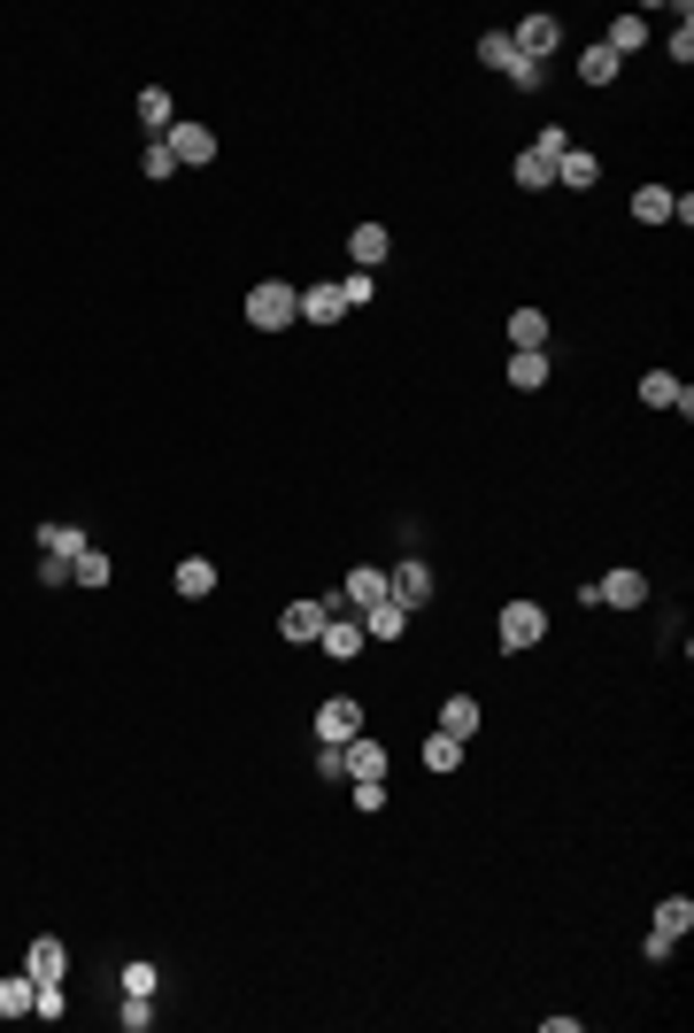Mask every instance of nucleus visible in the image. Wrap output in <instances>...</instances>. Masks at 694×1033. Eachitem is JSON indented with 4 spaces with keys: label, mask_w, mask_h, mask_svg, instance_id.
Segmentation results:
<instances>
[{
    "label": "nucleus",
    "mask_w": 694,
    "mask_h": 1033,
    "mask_svg": "<svg viewBox=\"0 0 694 1033\" xmlns=\"http://www.w3.org/2000/svg\"><path fill=\"white\" fill-rule=\"evenodd\" d=\"M355 810L378 818V810H386V779H355Z\"/></svg>",
    "instance_id": "34"
},
{
    "label": "nucleus",
    "mask_w": 694,
    "mask_h": 1033,
    "mask_svg": "<svg viewBox=\"0 0 694 1033\" xmlns=\"http://www.w3.org/2000/svg\"><path fill=\"white\" fill-rule=\"evenodd\" d=\"M31 1003H39V980L31 972H8L0 980V1019H31Z\"/></svg>",
    "instance_id": "17"
},
{
    "label": "nucleus",
    "mask_w": 694,
    "mask_h": 1033,
    "mask_svg": "<svg viewBox=\"0 0 694 1033\" xmlns=\"http://www.w3.org/2000/svg\"><path fill=\"white\" fill-rule=\"evenodd\" d=\"M440 733L471 740V733H479V702H471V694H448V702H440Z\"/></svg>",
    "instance_id": "22"
},
{
    "label": "nucleus",
    "mask_w": 694,
    "mask_h": 1033,
    "mask_svg": "<svg viewBox=\"0 0 694 1033\" xmlns=\"http://www.w3.org/2000/svg\"><path fill=\"white\" fill-rule=\"evenodd\" d=\"M641 401H649V409H680V417L694 409V393L672 378V370H649V378H641Z\"/></svg>",
    "instance_id": "13"
},
{
    "label": "nucleus",
    "mask_w": 694,
    "mask_h": 1033,
    "mask_svg": "<svg viewBox=\"0 0 694 1033\" xmlns=\"http://www.w3.org/2000/svg\"><path fill=\"white\" fill-rule=\"evenodd\" d=\"M555 177H563V185H571V193H586V185H594V177H602V163H594V155H586V147H563V155H555Z\"/></svg>",
    "instance_id": "20"
},
{
    "label": "nucleus",
    "mask_w": 694,
    "mask_h": 1033,
    "mask_svg": "<svg viewBox=\"0 0 694 1033\" xmlns=\"http://www.w3.org/2000/svg\"><path fill=\"white\" fill-rule=\"evenodd\" d=\"M23 972H31L39 988H62V972H70V949H62L54 933H39V941L23 949Z\"/></svg>",
    "instance_id": "9"
},
{
    "label": "nucleus",
    "mask_w": 694,
    "mask_h": 1033,
    "mask_svg": "<svg viewBox=\"0 0 694 1033\" xmlns=\"http://www.w3.org/2000/svg\"><path fill=\"white\" fill-rule=\"evenodd\" d=\"M317 648H325L333 664H355V656H363V625H347V617H325V633H317Z\"/></svg>",
    "instance_id": "14"
},
{
    "label": "nucleus",
    "mask_w": 694,
    "mask_h": 1033,
    "mask_svg": "<svg viewBox=\"0 0 694 1033\" xmlns=\"http://www.w3.org/2000/svg\"><path fill=\"white\" fill-rule=\"evenodd\" d=\"M494 633H502V648H510V656H524V648H532V641L548 633V610H540V602H510Z\"/></svg>",
    "instance_id": "3"
},
{
    "label": "nucleus",
    "mask_w": 694,
    "mask_h": 1033,
    "mask_svg": "<svg viewBox=\"0 0 694 1033\" xmlns=\"http://www.w3.org/2000/svg\"><path fill=\"white\" fill-rule=\"evenodd\" d=\"M163 147H171V155L185 163V171L216 163V132H208V124H171V132H163Z\"/></svg>",
    "instance_id": "6"
},
{
    "label": "nucleus",
    "mask_w": 694,
    "mask_h": 1033,
    "mask_svg": "<svg viewBox=\"0 0 694 1033\" xmlns=\"http://www.w3.org/2000/svg\"><path fill=\"white\" fill-rule=\"evenodd\" d=\"M479 62H487V70H502L510 85H524V93L540 85V62H524L518 47H510V31H487V39H479Z\"/></svg>",
    "instance_id": "2"
},
{
    "label": "nucleus",
    "mask_w": 694,
    "mask_h": 1033,
    "mask_svg": "<svg viewBox=\"0 0 694 1033\" xmlns=\"http://www.w3.org/2000/svg\"><path fill=\"white\" fill-rule=\"evenodd\" d=\"M340 779H386V740H378V733L340 740Z\"/></svg>",
    "instance_id": "5"
},
{
    "label": "nucleus",
    "mask_w": 694,
    "mask_h": 1033,
    "mask_svg": "<svg viewBox=\"0 0 694 1033\" xmlns=\"http://www.w3.org/2000/svg\"><path fill=\"white\" fill-rule=\"evenodd\" d=\"M401 633H409V610H401V602L363 610V641H401Z\"/></svg>",
    "instance_id": "16"
},
{
    "label": "nucleus",
    "mask_w": 694,
    "mask_h": 1033,
    "mask_svg": "<svg viewBox=\"0 0 694 1033\" xmlns=\"http://www.w3.org/2000/svg\"><path fill=\"white\" fill-rule=\"evenodd\" d=\"M347 255H355V270H378V263L394 255V239H386V224H355V232H347Z\"/></svg>",
    "instance_id": "12"
},
{
    "label": "nucleus",
    "mask_w": 694,
    "mask_h": 1033,
    "mask_svg": "<svg viewBox=\"0 0 694 1033\" xmlns=\"http://www.w3.org/2000/svg\"><path fill=\"white\" fill-rule=\"evenodd\" d=\"M633 216H641V224H672V216H680V193H672V185H641V193H633Z\"/></svg>",
    "instance_id": "15"
},
{
    "label": "nucleus",
    "mask_w": 694,
    "mask_h": 1033,
    "mask_svg": "<svg viewBox=\"0 0 694 1033\" xmlns=\"http://www.w3.org/2000/svg\"><path fill=\"white\" fill-rule=\"evenodd\" d=\"M355 733H363V702H355V694H333V702L317 709V740L340 748V740H355Z\"/></svg>",
    "instance_id": "7"
},
{
    "label": "nucleus",
    "mask_w": 694,
    "mask_h": 1033,
    "mask_svg": "<svg viewBox=\"0 0 694 1033\" xmlns=\"http://www.w3.org/2000/svg\"><path fill=\"white\" fill-rule=\"evenodd\" d=\"M78 548H93V540H85V532H78L70 516H62V524H39V555H62V563H70Z\"/></svg>",
    "instance_id": "21"
},
{
    "label": "nucleus",
    "mask_w": 694,
    "mask_h": 1033,
    "mask_svg": "<svg viewBox=\"0 0 694 1033\" xmlns=\"http://www.w3.org/2000/svg\"><path fill=\"white\" fill-rule=\"evenodd\" d=\"M340 602H355V610H378V602H386V571H370V563H363V571H347Z\"/></svg>",
    "instance_id": "19"
},
{
    "label": "nucleus",
    "mask_w": 694,
    "mask_h": 1033,
    "mask_svg": "<svg viewBox=\"0 0 694 1033\" xmlns=\"http://www.w3.org/2000/svg\"><path fill=\"white\" fill-rule=\"evenodd\" d=\"M140 171H147V177H171V171H177V155H171V147H163V140H155V147L140 155Z\"/></svg>",
    "instance_id": "36"
},
{
    "label": "nucleus",
    "mask_w": 694,
    "mask_h": 1033,
    "mask_svg": "<svg viewBox=\"0 0 694 1033\" xmlns=\"http://www.w3.org/2000/svg\"><path fill=\"white\" fill-rule=\"evenodd\" d=\"M302 317H309V325H340V317H347L340 286H309V294H302Z\"/></svg>",
    "instance_id": "23"
},
{
    "label": "nucleus",
    "mask_w": 694,
    "mask_h": 1033,
    "mask_svg": "<svg viewBox=\"0 0 694 1033\" xmlns=\"http://www.w3.org/2000/svg\"><path fill=\"white\" fill-rule=\"evenodd\" d=\"M656 933H664V941H687V933H694V902H687V894H672V902L656 910Z\"/></svg>",
    "instance_id": "25"
},
{
    "label": "nucleus",
    "mask_w": 694,
    "mask_h": 1033,
    "mask_svg": "<svg viewBox=\"0 0 694 1033\" xmlns=\"http://www.w3.org/2000/svg\"><path fill=\"white\" fill-rule=\"evenodd\" d=\"M579 78H586V85H618V54H610V47H586V54H579Z\"/></svg>",
    "instance_id": "30"
},
{
    "label": "nucleus",
    "mask_w": 694,
    "mask_h": 1033,
    "mask_svg": "<svg viewBox=\"0 0 694 1033\" xmlns=\"http://www.w3.org/2000/svg\"><path fill=\"white\" fill-rule=\"evenodd\" d=\"M641 39H649V23H641V16H618V23H610V39H602V47H610V54H618V62H625V54H633V47H641Z\"/></svg>",
    "instance_id": "29"
},
{
    "label": "nucleus",
    "mask_w": 694,
    "mask_h": 1033,
    "mask_svg": "<svg viewBox=\"0 0 694 1033\" xmlns=\"http://www.w3.org/2000/svg\"><path fill=\"white\" fill-rule=\"evenodd\" d=\"M510 47H518L524 62H540V70H548V54L563 47V23H555V16H524L518 31H510Z\"/></svg>",
    "instance_id": "4"
},
{
    "label": "nucleus",
    "mask_w": 694,
    "mask_h": 1033,
    "mask_svg": "<svg viewBox=\"0 0 694 1033\" xmlns=\"http://www.w3.org/2000/svg\"><path fill=\"white\" fill-rule=\"evenodd\" d=\"M70 586H109V555L101 548H78L70 555Z\"/></svg>",
    "instance_id": "26"
},
{
    "label": "nucleus",
    "mask_w": 694,
    "mask_h": 1033,
    "mask_svg": "<svg viewBox=\"0 0 694 1033\" xmlns=\"http://www.w3.org/2000/svg\"><path fill=\"white\" fill-rule=\"evenodd\" d=\"M510 386H548V355L540 347H518L510 355Z\"/></svg>",
    "instance_id": "28"
},
{
    "label": "nucleus",
    "mask_w": 694,
    "mask_h": 1033,
    "mask_svg": "<svg viewBox=\"0 0 694 1033\" xmlns=\"http://www.w3.org/2000/svg\"><path fill=\"white\" fill-rule=\"evenodd\" d=\"M294 317H302V294H294L286 278H263V286L247 294V325H255V333H286Z\"/></svg>",
    "instance_id": "1"
},
{
    "label": "nucleus",
    "mask_w": 694,
    "mask_h": 1033,
    "mask_svg": "<svg viewBox=\"0 0 694 1033\" xmlns=\"http://www.w3.org/2000/svg\"><path fill=\"white\" fill-rule=\"evenodd\" d=\"M340 301H347V309H363V301H370V270H347V278H340Z\"/></svg>",
    "instance_id": "35"
},
{
    "label": "nucleus",
    "mask_w": 694,
    "mask_h": 1033,
    "mask_svg": "<svg viewBox=\"0 0 694 1033\" xmlns=\"http://www.w3.org/2000/svg\"><path fill=\"white\" fill-rule=\"evenodd\" d=\"M155 980H163V972H155L147 957H132V964H124V995H155Z\"/></svg>",
    "instance_id": "33"
},
{
    "label": "nucleus",
    "mask_w": 694,
    "mask_h": 1033,
    "mask_svg": "<svg viewBox=\"0 0 694 1033\" xmlns=\"http://www.w3.org/2000/svg\"><path fill=\"white\" fill-rule=\"evenodd\" d=\"M425 764L432 771H463V740L456 733H425Z\"/></svg>",
    "instance_id": "27"
},
{
    "label": "nucleus",
    "mask_w": 694,
    "mask_h": 1033,
    "mask_svg": "<svg viewBox=\"0 0 694 1033\" xmlns=\"http://www.w3.org/2000/svg\"><path fill=\"white\" fill-rule=\"evenodd\" d=\"M177 594H185V602H201V594H216V563H208V555H185V563H177V579H171Z\"/></svg>",
    "instance_id": "18"
},
{
    "label": "nucleus",
    "mask_w": 694,
    "mask_h": 1033,
    "mask_svg": "<svg viewBox=\"0 0 694 1033\" xmlns=\"http://www.w3.org/2000/svg\"><path fill=\"white\" fill-rule=\"evenodd\" d=\"M325 617H333V602H286V610H278V633L309 648V641L325 633Z\"/></svg>",
    "instance_id": "11"
},
{
    "label": "nucleus",
    "mask_w": 694,
    "mask_h": 1033,
    "mask_svg": "<svg viewBox=\"0 0 694 1033\" xmlns=\"http://www.w3.org/2000/svg\"><path fill=\"white\" fill-rule=\"evenodd\" d=\"M594 602H610V610H641V602H649V579L618 563L610 579H594Z\"/></svg>",
    "instance_id": "10"
},
{
    "label": "nucleus",
    "mask_w": 694,
    "mask_h": 1033,
    "mask_svg": "<svg viewBox=\"0 0 694 1033\" xmlns=\"http://www.w3.org/2000/svg\"><path fill=\"white\" fill-rule=\"evenodd\" d=\"M510 340H518V347H548V317H540V309H518V317H510Z\"/></svg>",
    "instance_id": "31"
},
{
    "label": "nucleus",
    "mask_w": 694,
    "mask_h": 1033,
    "mask_svg": "<svg viewBox=\"0 0 694 1033\" xmlns=\"http://www.w3.org/2000/svg\"><path fill=\"white\" fill-rule=\"evenodd\" d=\"M116 1026H124V1033H147V1026H155V995H124Z\"/></svg>",
    "instance_id": "32"
},
{
    "label": "nucleus",
    "mask_w": 694,
    "mask_h": 1033,
    "mask_svg": "<svg viewBox=\"0 0 694 1033\" xmlns=\"http://www.w3.org/2000/svg\"><path fill=\"white\" fill-rule=\"evenodd\" d=\"M140 124H147L155 140H163V132L177 124V109H171V93H163V85H147V93H140Z\"/></svg>",
    "instance_id": "24"
},
{
    "label": "nucleus",
    "mask_w": 694,
    "mask_h": 1033,
    "mask_svg": "<svg viewBox=\"0 0 694 1033\" xmlns=\"http://www.w3.org/2000/svg\"><path fill=\"white\" fill-rule=\"evenodd\" d=\"M386 602H401V610L417 617V610L432 602V571H425V563H401V571H386Z\"/></svg>",
    "instance_id": "8"
}]
</instances>
